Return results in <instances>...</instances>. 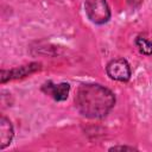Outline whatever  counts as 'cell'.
<instances>
[{"label": "cell", "mask_w": 152, "mask_h": 152, "mask_svg": "<svg viewBox=\"0 0 152 152\" xmlns=\"http://www.w3.org/2000/svg\"><path fill=\"white\" fill-rule=\"evenodd\" d=\"M75 108L87 119H103L114 108L115 94L100 83H81L74 97Z\"/></svg>", "instance_id": "cell-1"}, {"label": "cell", "mask_w": 152, "mask_h": 152, "mask_svg": "<svg viewBox=\"0 0 152 152\" xmlns=\"http://www.w3.org/2000/svg\"><path fill=\"white\" fill-rule=\"evenodd\" d=\"M84 12L87 18L95 25H104L112 17L107 0H84Z\"/></svg>", "instance_id": "cell-2"}, {"label": "cell", "mask_w": 152, "mask_h": 152, "mask_svg": "<svg viewBox=\"0 0 152 152\" xmlns=\"http://www.w3.org/2000/svg\"><path fill=\"white\" fill-rule=\"evenodd\" d=\"M107 76L116 82H128L132 76V69L128 61L124 57H116L110 59L106 64Z\"/></svg>", "instance_id": "cell-3"}, {"label": "cell", "mask_w": 152, "mask_h": 152, "mask_svg": "<svg viewBox=\"0 0 152 152\" xmlns=\"http://www.w3.org/2000/svg\"><path fill=\"white\" fill-rule=\"evenodd\" d=\"M42 69V64L38 62H32L25 65H20V66H15L12 69H1V83H6L7 81H12V80H19V78H24L27 77L37 71H39Z\"/></svg>", "instance_id": "cell-4"}, {"label": "cell", "mask_w": 152, "mask_h": 152, "mask_svg": "<svg viewBox=\"0 0 152 152\" xmlns=\"http://www.w3.org/2000/svg\"><path fill=\"white\" fill-rule=\"evenodd\" d=\"M40 90L50 96L52 100L57 102H63L68 99L70 93V84L68 82H61V83H53L52 81H46L42 84Z\"/></svg>", "instance_id": "cell-5"}, {"label": "cell", "mask_w": 152, "mask_h": 152, "mask_svg": "<svg viewBox=\"0 0 152 152\" xmlns=\"http://www.w3.org/2000/svg\"><path fill=\"white\" fill-rule=\"evenodd\" d=\"M14 138V128L8 118L5 115L0 116V150H5L11 145Z\"/></svg>", "instance_id": "cell-6"}, {"label": "cell", "mask_w": 152, "mask_h": 152, "mask_svg": "<svg viewBox=\"0 0 152 152\" xmlns=\"http://www.w3.org/2000/svg\"><path fill=\"white\" fill-rule=\"evenodd\" d=\"M134 44L141 55L152 56V39L146 33H139L134 39Z\"/></svg>", "instance_id": "cell-7"}, {"label": "cell", "mask_w": 152, "mask_h": 152, "mask_svg": "<svg viewBox=\"0 0 152 152\" xmlns=\"http://www.w3.org/2000/svg\"><path fill=\"white\" fill-rule=\"evenodd\" d=\"M115 150H137V147H133V146H127V145H116V146H112L109 147V151H115Z\"/></svg>", "instance_id": "cell-8"}]
</instances>
